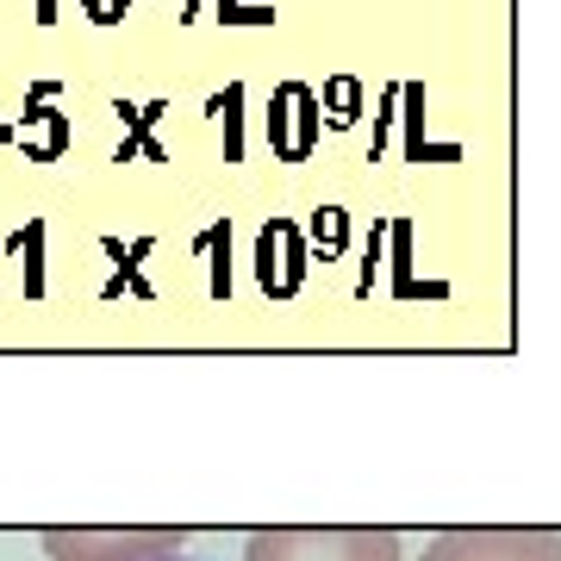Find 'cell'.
Instances as JSON below:
<instances>
[{
  "instance_id": "obj_14",
  "label": "cell",
  "mask_w": 561,
  "mask_h": 561,
  "mask_svg": "<svg viewBox=\"0 0 561 561\" xmlns=\"http://www.w3.org/2000/svg\"><path fill=\"white\" fill-rule=\"evenodd\" d=\"M13 250H25V300H44V219L25 225Z\"/></svg>"
},
{
  "instance_id": "obj_16",
  "label": "cell",
  "mask_w": 561,
  "mask_h": 561,
  "mask_svg": "<svg viewBox=\"0 0 561 561\" xmlns=\"http://www.w3.org/2000/svg\"><path fill=\"white\" fill-rule=\"evenodd\" d=\"M219 25H275V7H250V0H213Z\"/></svg>"
},
{
  "instance_id": "obj_2",
  "label": "cell",
  "mask_w": 561,
  "mask_h": 561,
  "mask_svg": "<svg viewBox=\"0 0 561 561\" xmlns=\"http://www.w3.org/2000/svg\"><path fill=\"white\" fill-rule=\"evenodd\" d=\"M424 561H561V530H518V524H468L437 530Z\"/></svg>"
},
{
  "instance_id": "obj_12",
  "label": "cell",
  "mask_w": 561,
  "mask_h": 561,
  "mask_svg": "<svg viewBox=\"0 0 561 561\" xmlns=\"http://www.w3.org/2000/svg\"><path fill=\"white\" fill-rule=\"evenodd\" d=\"M387 238H393V294L400 300H412V294H431V300H443V280H412V225L405 219H387Z\"/></svg>"
},
{
  "instance_id": "obj_15",
  "label": "cell",
  "mask_w": 561,
  "mask_h": 561,
  "mask_svg": "<svg viewBox=\"0 0 561 561\" xmlns=\"http://www.w3.org/2000/svg\"><path fill=\"white\" fill-rule=\"evenodd\" d=\"M393 125H400V81L381 94V106H375V144H368V162H381L387 138H393Z\"/></svg>"
},
{
  "instance_id": "obj_1",
  "label": "cell",
  "mask_w": 561,
  "mask_h": 561,
  "mask_svg": "<svg viewBox=\"0 0 561 561\" xmlns=\"http://www.w3.org/2000/svg\"><path fill=\"white\" fill-rule=\"evenodd\" d=\"M243 561H400V537L375 524H280L243 542Z\"/></svg>"
},
{
  "instance_id": "obj_10",
  "label": "cell",
  "mask_w": 561,
  "mask_h": 561,
  "mask_svg": "<svg viewBox=\"0 0 561 561\" xmlns=\"http://www.w3.org/2000/svg\"><path fill=\"white\" fill-rule=\"evenodd\" d=\"M300 231H306V250H312V256L337 262L343 243H350V213H343V206H319V213L300 225Z\"/></svg>"
},
{
  "instance_id": "obj_7",
  "label": "cell",
  "mask_w": 561,
  "mask_h": 561,
  "mask_svg": "<svg viewBox=\"0 0 561 561\" xmlns=\"http://www.w3.org/2000/svg\"><path fill=\"white\" fill-rule=\"evenodd\" d=\"M125 119V138H119V150H113V162H138V157H150V162H169V150H162L150 131H157V119L169 113V101H150V106H113Z\"/></svg>"
},
{
  "instance_id": "obj_18",
  "label": "cell",
  "mask_w": 561,
  "mask_h": 561,
  "mask_svg": "<svg viewBox=\"0 0 561 561\" xmlns=\"http://www.w3.org/2000/svg\"><path fill=\"white\" fill-rule=\"evenodd\" d=\"M81 13H88V25H119L131 13V0H81Z\"/></svg>"
},
{
  "instance_id": "obj_11",
  "label": "cell",
  "mask_w": 561,
  "mask_h": 561,
  "mask_svg": "<svg viewBox=\"0 0 561 561\" xmlns=\"http://www.w3.org/2000/svg\"><path fill=\"white\" fill-rule=\"evenodd\" d=\"M319 119L331 125V131H350V125L362 119V81H356V76H331V81H324Z\"/></svg>"
},
{
  "instance_id": "obj_19",
  "label": "cell",
  "mask_w": 561,
  "mask_h": 561,
  "mask_svg": "<svg viewBox=\"0 0 561 561\" xmlns=\"http://www.w3.org/2000/svg\"><path fill=\"white\" fill-rule=\"evenodd\" d=\"M32 20H38V25H57V20H62L57 0H32Z\"/></svg>"
},
{
  "instance_id": "obj_5",
  "label": "cell",
  "mask_w": 561,
  "mask_h": 561,
  "mask_svg": "<svg viewBox=\"0 0 561 561\" xmlns=\"http://www.w3.org/2000/svg\"><path fill=\"white\" fill-rule=\"evenodd\" d=\"M306 268H312V250H306L300 219H262L256 231V287L268 300H300Z\"/></svg>"
},
{
  "instance_id": "obj_17",
  "label": "cell",
  "mask_w": 561,
  "mask_h": 561,
  "mask_svg": "<svg viewBox=\"0 0 561 561\" xmlns=\"http://www.w3.org/2000/svg\"><path fill=\"white\" fill-rule=\"evenodd\" d=\"M381 243H387V219H375V231H368V250H362V280H356V294H375V268H381Z\"/></svg>"
},
{
  "instance_id": "obj_21",
  "label": "cell",
  "mask_w": 561,
  "mask_h": 561,
  "mask_svg": "<svg viewBox=\"0 0 561 561\" xmlns=\"http://www.w3.org/2000/svg\"><path fill=\"white\" fill-rule=\"evenodd\" d=\"M162 561H181V556H162Z\"/></svg>"
},
{
  "instance_id": "obj_4",
  "label": "cell",
  "mask_w": 561,
  "mask_h": 561,
  "mask_svg": "<svg viewBox=\"0 0 561 561\" xmlns=\"http://www.w3.org/2000/svg\"><path fill=\"white\" fill-rule=\"evenodd\" d=\"M262 131H268L275 162H312V157H319V138H324L319 88H312V81H280L275 94H268Z\"/></svg>"
},
{
  "instance_id": "obj_6",
  "label": "cell",
  "mask_w": 561,
  "mask_h": 561,
  "mask_svg": "<svg viewBox=\"0 0 561 561\" xmlns=\"http://www.w3.org/2000/svg\"><path fill=\"white\" fill-rule=\"evenodd\" d=\"M13 138L25 144V162H62L69 157V144H76V125L69 113H57V101H25L20 125H13Z\"/></svg>"
},
{
  "instance_id": "obj_3",
  "label": "cell",
  "mask_w": 561,
  "mask_h": 561,
  "mask_svg": "<svg viewBox=\"0 0 561 561\" xmlns=\"http://www.w3.org/2000/svg\"><path fill=\"white\" fill-rule=\"evenodd\" d=\"M187 530H44L50 561H162L181 556Z\"/></svg>"
},
{
  "instance_id": "obj_8",
  "label": "cell",
  "mask_w": 561,
  "mask_h": 561,
  "mask_svg": "<svg viewBox=\"0 0 561 561\" xmlns=\"http://www.w3.org/2000/svg\"><path fill=\"white\" fill-rule=\"evenodd\" d=\"M400 125H405V162H456V144H424V81H400Z\"/></svg>"
},
{
  "instance_id": "obj_20",
  "label": "cell",
  "mask_w": 561,
  "mask_h": 561,
  "mask_svg": "<svg viewBox=\"0 0 561 561\" xmlns=\"http://www.w3.org/2000/svg\"><path fill=\"white\" fill-rule=\"evenodd\" d=\"M181 7H187V13H175V20H201V0H181Z\"/></svg>"
},
{
  "instance_id": "obj_9",
  "label": "cell",
  "mask_w": 561,
  "mask_h": 561,
  "mask_svg": "<svg viewBox=\"0 0 561 561\" xmlns=\"http://www.w3.org/2000/svg\"><path fill=\"white\" fill-rule=\"evenodd\" d=\"M201 256H206V294L225 306L231 300V219L201 231Z\"/></svg>"
},
{
  "instance_id": "obj_13",
  "label": "cell",
  "mask_w": 561,
  "mask_h": 561,
  "mask_svg": "<svg viewBox=\"0 0 561 561\" xmlns=\"http://www.w3.org/2000/svg\"><path fill=\"white\" fill-rule=\"evenodd\" d=\"M206 113L225 131V162H243V81H225V94H213Z\"/></svg>"
}]
</instances>
